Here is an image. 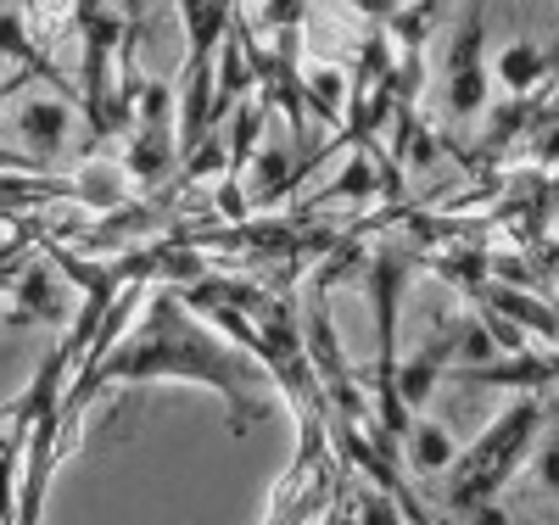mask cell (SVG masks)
<instances>
[{
	"mask_svg": "<svg viewBox=\"0 0 559 525\" xmlns=\"http://www.w3.org/2000/svg\"><path fill=\"white\" fill-rule=\"evenodd\" d=\"M140 380H185V386H207L224 403V419H229L236 437H247L252 425L274 408L269 397L252 392V380H263V369L252 358H241L236 347H224L207 324H197L191 313L179 308L174 291H157L112 353L79 363V374L68 380V397H62V425H73L84 414V403L96 397L102 386H140Z\"/></svg>",
	"mask_w": 559,
	"mask_h": 525,
	"instance_id": "obj_1",
	"label": "cell"
},
{
	"mask_svg": "<svg viewBox=\"0 0 559 525\" xmlns=\"http://www.w3.org/2000/svg\"><path fill=\"white\" fill-rule=\"evenodd\" d=\"M537 403H521L515 414H503L492 431L471 448V458H464V469H459V481H453V492H448V503L453 509H481V503H492V492L503 487V475H509V464L521 458V448L537 437Z\"/></svg>",
	"mask_w": 559,
	"mask_h": 525,
	"instance_id": "obj_2",
	"label": "cell"
},
{
	"mask_svg": "<svg viewBox=\"0 0 559 525\" xmlns=\"http://www.w3.org/2000/svg\"><path fill=\"white\" fill-rule=\"evenodd\" d=\"M481 17H487L481 7L464 12L459 39H453V51H448V112H459V118L481 112L487 107V84H492L487 79V62H481V34H487Z\"/></svg>",
	"mask_w": 559,
	"mask_h": 525,
	"instance_id": "obj_3",
	"label": "cell"
},
{
	"mask_svg": "<svg viewBox=\"0 0 559 525\" xmlns=\"http://www.w3.org/2000/svg\"><path fill=\"white\" fill-rule=\"evenodd\" d=\"M17 134H23V146L34 152V163L57 157L68 146V134H73V107L68 102H28L17 112Z\"/></svg>",
	"mask_w": 559,
	"mask_h": 525,
	"instance_id": "obj_4",
	"label": "cell"
},
{
	"mask_svg": "<svg viewBox=\"0 0 559 525\" xmlns=\"http://www.w3.org/2000/svg\"><path fill=\"white\" fill-rule=\"evenodd\" d=\"M174 163H179V140H174V134L134 129V134H129V152H123V163H118V168H123V179L157 190V184L174 174Z\"/></svg>",
	"mask_w": 559,
	"mask_h": 525,
	"instance_id": "obj_5",
	"label": "cell"
},
{
	"mask_svg": "<svg viewBox=\"0 0 559 525\" xmlns=\"http://www.w3.org/2000/svg\"><path fill=\"white\" fill-rule=\"evenodd\" d=\"M236 7H224V0H185L179 7V23H185V39H191V57L197 62H213L218 45L229 39V28H236Z\"/></svg>",
	"mask_w": 559,
	"mask_h": 525,
	"instance_id": "obj_6",
	"label": "cell"
},
{
	"mask_svg": "<svg viewBox=\"0 0 559 525\" xmlns=\"http://www.w3.org/2000/svg\"><path fill=\"white\" fill-rule=\"evenodd\" d=\"M559 380V358H537V353H521V358H498L487 369H459V386H554Z\"/></svg>",
	"mask_w": 559,
	"mask_h": 525,
	"instance_id": "obj_7",
	"label": "cell"
},
{
	"mask_svg": "<svg viewBox=\"0 0 559 525\" xmlns=\"http://www.w3.org/2000/svg\"><path fill=\"white\" fill-rule=\"evenodd\" d=\"M481 302H487L498 319H509L515 330H537V336L559 342V313H554L548 302H537L532 291H515V285H487Z\"/></svg>",
	"mask_w": 559,
	"mask_h": 525,
	"instance_id": "obj_8",
	"label": "cell"
},
{
	"mask_svg": "<svg viewBox=\"0 0 559 525\" xmlns=\"http://www.w3.org/2000/svg\"><path fill=\"white\" fill-rule=\"evenodd\" d=\"M12 324H57L62 319V297H57V285H51V269L34 263L23 269L17 279V291H12Z\"/></svg>",
	"mask_w": 559,
	"mask_h": 525,
	"instance_id": "obj_9",
	"label": "cell"
},
{
	"mask_svg": "<svg viewBox=\"0 0 559 525\" xmlns=\"http://www.w3.org/2000/svg\"><path fill=\"white\" fill-rule=\"evenodd\" d=\"M68 202H84V207H96V213H123L129 196H123V168H107L102 157H90L79 168V179H68Z\"/></svg>",
	"mask_w": 559,
	"mask_h": 525,
	"instance_id": "obj_10",
	"label": "cell"
},
{
	"mask_svg": "<svg viewBox=\"0 0 559 525\" xmlns=\"http://www.w3.org/2000/svg\"><path fill=\"white\" fill-rule=\"evenodd\" d=\"M0 57L23 62V73H34V79H45V84H57V90H62L57 68L45 62V51L28 39V12H23V7H0Z\"/></svg>",
	"mask_w": 559,
	"mask_h": 525,
	"instance_id": "obj_11",
	"label": "cell"
},
{
	"mask_svg": "<svg viewBox=\"0 0 559 525\" xmlns=\"http://www.w3.org/2000/svg\"><path fill=\"white\" fill-rule=\"evenodd\" d=\"M381 196V152L358 146V157H347V168L324 184L319 202H376Z\"/></svg>",
	"mask_w": 559,
	"mask_h": 525,
	"instance_id": "obj_12",
	"label": "cell"
},
{
	"mask_svg": "<svg viewBox=\"0 0 559 525\" xmlns=\"http://www.w3.org/2000/svg\"><path fill=\"white\" fill-rule=\"evenodd\" d=\"M302 102H308V118L336 123V118H342V107H347V73H342V68H331V62L302 68Z\"/></svg>",
	"mask_w": 559,
	"mask_h": 525,
	"instance_id": "obj_13",
	"label": "cell"
},
{
	"mask_svg": "<svg viewBox=\"0 0 559 525\" xmlns=\"http://www.w3.org/2000/svg\"><path fill=\"white\" fill-rule=\"evenodd\" d=\"M179 107H174V90L163 79H140L134 84V129H152V134H174Z\"/></svg>",
	"mask_w": 559,
	"mask_h": 525,
	"instance_id": "obj_14",
	"label": "cell"
},
{
	"mask_svg": "<svg viewBox=\"0 0 559 525\" xmlns=\"http://www.w3.org/2000/svg\"><path fill=\"white\" fill-rule=\"evenodd\" d=\"M263 123H269V102H241L236 112V140H229V179H241V168H252V157L263 152Z\"/></svg>",
	"mask_w": 559,
	"mask_h": 525,
	"instance_id": "obj_15",
	"label": "cell"
},
{
	"mask_svg": "<svg viewBox=\"0 0 559 525\" xmlns=\"http://www.w3.org/2000/svg\"><path fill=\"white\" fill-rule=\"evenodd\" d=\"M548 73V57L537 51V45H526V39H515V45H503V57H498V79H503V90H515V102Z\"/></svg>",
	"mask_w": 559,
	"mask_h": 525,
	"instance_id": "obj_16",
	"label": "cell"
},
{
	"mask_svg": "<svg viewBox=\"0 0 559 525\" xmlns=\"http://www.w3.org/2000/svg\"><path fill=\"white\" fill-rule=\"evenodd\" d=\"M453 458H459V448H453V437L442 431V425H414V431H408V464H414V475H437Z\"/></svg>",
	"mask_w": 559,
	"mask_h": 525,
	"instance_id": "obj_17",
	"label": "cell"
},
{
	"mask_svg": "<svg viewBox=\"0 0 559 525\" xmlns=\"http://www.w3.org/2000/svg\"><path fill=\"white\" fill-rule=\"evenodd\" d=\"M437 374H442V363H437L431 353H419V358L397 363V397H403V408H408V414L431 403V392H437Z\"/></svg>",
	"mask_w": 559,
	"mask_h": 525,
	"instance_id": "obj_18",
	"label": "cell"
},
{
	"mask_svg": "<svg viewBox=\"0 0 559 525\" xmlns=\"http://www.w3.org/2000/svg\"><path fill=\"white\" fill-rule=\"evenodd\" d=\"M532 118H537V107L526 102V95H521V102H509V107H498V112H492V123H487V140H481V152H476V157H492L498 146H509V140H515Z\"/></svg>",
	"mask_w": 559,
	"mask_h": 525,
	"instance_id": "obj_19",
	"label": "cell"
},
{
	"mask_svg": "<svg viewBox=\"0 0 559 525\" xmlns=\"http://www.w3.org/2000/svg\"><path fill=\"white\" fill-rule=\"evenodd\" d=\"M213 174H218V179L229 174V146H224L218 134L207 140L202 152H191V157H185V184H197V179H213Z\"/></svg>",
	"mask_w": 559,
	"mask_h": 525,
	"instance_id": "obj_20",
	"label": "cell"
},
{
	"mask_svg": "<svg viewBox=\"0 0 559 525\" xmlns=\"http://www.w3.org/2000/svg\"><path fill=\"white\" fill-rule=\"evenodd\" d=\"M213 202H218V218H229L236 229H241V224H252V202H247L241 179H229V174H224V179H218V196H213Z\"/></svg>",
	"mask_w": 559,
	"mask_h": 525,
	"instance_id": "obj_21",
	"label": "cell"
},
{
	"mask_svg": "<svg viewBox=\"0 0 559 525\" xmlns=\"http://www.w3.org/2000/svg\"><path fill=\"white\" fill-rule=\"evenodd\" d=\"M358 525H403V509L386 498V492H358Z\"/></svg>",
	"mask_w": 559,
	"mask_h": 525,
	"instance_id": "obj_22",
	"label": "cell"
},
{
	"mask_svg": "<svg viewBox=\"0 0 559 525\" xmlns=\"http://www.w3.org/2000/svg\"><path fill=\"white\" fill-rule=\"evenodd\" d=\"M537 481H543V492L559 498V442H548V448L537 453Z\"/></svg>",
	"mask_w": 559,
	"mask_h": 525,
	"instance_id": "obj_23",
	"label": "cell"
},
{
	"mask_svg": "<svg viewBox=\"0 0 559 525\" xmlns=\"http://www.w3.org/2000/svg\"><path fill=\"white\" fill-rule=\"evenodd\" d=\"M476 514V525H509V514H503V503L492 498V503H481V509H471Z\"/></svg>",
	"mask_w": 559,
	"mask_h": 525,
	"instance_id": "obj_24",
	"label": "cell"
},
{
	"mask_svg": "<svg viewBox=\"0 0 559 525\" xmlns=\"http://www.w3.org/2000/svg\"><path fill=\"white\" fill-rule=\"evenodd\" d=\"M28 79H34V73H12V79H0V107H7V102H12V95H17Z\"/></svg>",
	"mask_w": 559,
	"mask_h": 525,
	"instance_id": "obj_25",
	"label": "cell"
},
{
	"mask_svg": "<svg viewBox=\"0 0 559 525\" xmlns=\"http://www.w3.org/2000/svg\"><path fill=\"white\" fill-rule=\"evenodd\" d=\"M543 157H548V163H559V129H554V134H543Z\"/></svg>",
	"mask_w": 559,
	"mask_h": 525,
	"instance_id": "obj_26",
	"label": "cell"
},
{
	"mask_svg": "<svg viewBox=\"0 0 559 525\" xmlns=\"http://www.w3.org/2000/svg\"><path fill=\"white\" fill-rule=\"evenodd\" d=\"M313 525H342V514H331V509H324V520H313Z\"/></svg>",
	"mask_w": 559,
	"mask_h": 525,
	"instance_id": "obj_27",
	"label": "cell"
},
{
	"mask_svg": "<svg viewBox=\"0 0 559 525\" xmlns=\"http://www.w3.org/2000/svg\"><path fill=\"white\" fill-rule=\"evenodd\" d=\"M0 218H17V207H0Z\"/></svg>",
	"mask_w": 559,
	"mask_h": 525,
	"instance_id": "obj_28",
	"label": "cell"
}]
</instances>
